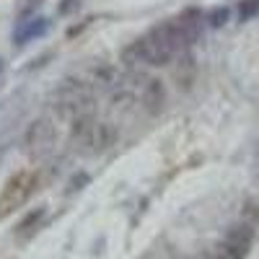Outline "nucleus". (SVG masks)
<instances>
[{
    "mask_svg": "<svg viewBox=\"0 0 259 259\" xmlns=\"http://www.w3.org/2000/svg\"><path fill=\"white\" fill-rule=\"evenodd\" d=\"M130 52L138 55V60L140 62H148V65H168L171 57L179 52V45L171 39V34L161 24L156 29H150L145 36H140Z\"/></svg>",
    "mask_w": 259,
    "mask_h": 259,
    "instance_id": "obj_1",
    "label": "nucleus"
},
{
    "mask_svg": "<svg viewBox=\"0 0 259 259\" xmlns=\"http://www.w3.org/2000/svg\"><path fill=\"white\" fill-rule=\"evenodd\" d=\"M36 187V174L34 171H18L16 177H11L3 187V192H0V221L8 218V215L13 210H18L21 205H24L31 192Z\"/></svg>",
    "mask_w": 259,
    "mask_h": 259,
    "instance_id": "obj_2",
    "label": "nucleus"
},
{
    "mask_svg": "<svg viewBox=\"0 0 259 259\" xmlns=\"http://www.w3.org/2000/svg\"><path fill=\"white\" fill-rule=\"evenodd\" d=\"M163 26H166V31L171 34V39H174L177 45H179V50H182V47L192 45V41L200 36V31H202V16L194 13V11H187V13L177 16V18L166 21Z\"/></svg>",
    "mask_w": 259,
    "mask_h": 259,
    "instance_id": "obj_3",
    "label": "nucleus"
},
{
    "mask_svg": "<svg viewBox=\"0 0 259 259\" xmlns=\"http://www.w3.org/2000/svg\"><path fill=\"white\" fill-rule=\"evenodd\" d=\"M251 241H254L251 226L239 223V226H233V228L228 231L226 241H223V254H226L228 259H244L246 251H249V246H251Z\"/></svg>",
    "mask_w": 259,
    "mask_h": 259,
    "instance_id": "obj_4",
    "label": "nucleus"
},
{
    "mask_svg": "<svg viewBox=\"0 0 259 259\" xmlns=\"http://www.w3.org/2000/svg\"><path fill=\"white\" fill-rule=\"evenodd\" d=\"M55 143V127L50 119H39L31 124L29 135H26V145L31 150H36V153H45V150H50V145Z\"/></svg>",
    "mask_w": 259,
    "mask_h": 259,
    "instance_id": "obj_5",
    "label": "nucleus"
},
{
    "mask_svg": "<svg viewBox=\"0 0 259 259\" xmlns=\"http://www.w3.org/2000/svg\"><path fill=\"white\" fill-rule=\"evenodd\" d=\"M140 101H143L148 114L161 112V106H163V85L156 78H145V83L140 85Z\"/></svg>",
    "mask_w": 259,
    "mask_h": 259,
    "instance_id": "obj_6",
    "label": "nucleus"
},
{
    "mask_svg": "<svg viewBox=\"0 0 259 259\" xmlns=\"http://www.w3.org/2000/svg\"><path fill=\"white\" fill-rule=\"evenodd\" d=\"M45 29H47V24L39 18V24H31L26 31H18V45H24V39H29V36H34V34H41Z\"/></svg>",
    "mask_w": 259,
    "mask_h": 259,
    "instance_id": "obj_7",
    "label": "nucleus"
}]
</instances>
